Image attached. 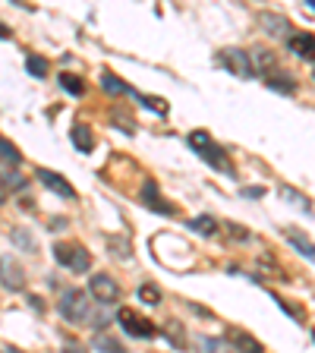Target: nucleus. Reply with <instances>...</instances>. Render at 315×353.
Segmentation results:
<instances>
[{
  "instance_id": "13",
  "label": "nucleus",
  "mask_w": 315,
  "mask_h": 353,
  "mask_svg": "<svg viewBox=\"0 0 315 353\" xmlns=\"http://www.w3.org/2000/svg\"><path fill=\"white\" fill-rule=\"evenodd\" d=\"M258 26H262L268 35H274V38H290V22H287L284 16L262 13V16H258Z\"/></svg>"
},
{
  "instance_id": "20",
  "label": "nucleus",
  "mask_w": 315,
  "mask_h": 353,
  "mask_svg": "<svg viewBox=\"0 0 315 353\" xmlns=\"http://www.w3.org/2000/svg\"><path fill=\"white\" fill-rule=\"evenodd\" d=\"M101 88L108 92V95H130V85L120 82L114 73H101Z\"/></svg>"
},
{
  "instance_id": "32",
  "label": "nucleus",
  "mask_w": 315,
  "mask_h": 353,
  "mask_svg": "<svg viewBox=\"0 0 315 353\" xmlns=\"http://www.w3.org/2000/svg\"><path fill=\"white\" fill-rule=\"evenodd\" d=\"M227 230H230V236H234V240H240V243L250 240V234H246V230H243L240 224H227Z\"/></svg>"
},
{
  "instance_id": "16",
  "label": "nucleus",
  "mask_w": 315,
  "mask_h": 353,
  "mask_svg": "<svg viewBox=\"0 0 315 353\" xmlns=\"http://www.w3.org/2000/svg\"><path fill=\"white\" fill-rule=\"evenodd\" d=\"M92 347H95L98 353H126V347L120 344L114 334H108V331H101V334H95L92 338Z\"/></svg>"
},
{
  "instance_id": "37",
  "label": "nucleus",
  "mask_w": 315,
  "mask_h": 353,
  "mask_svg": "<svg viewBox=\"0 0 315 353\" xmlns=\"http://www.w3.org/2000/svg\"><path fill=\"white\" fill-rule=\"evenodd\" d=\"M312 79H315V70H312Z\"/></svg>"
},
{
  "instance_id": "33",
  "label": "nucleus",
  "mask_w": 315,
  "mask_h": 353,
  "mask_svg": "<svg viewBox=\"0 0 315 353\" xmlns=\"http://www.w3.org/2000/svg\"><path fill=\"white\" fill-rule=\"evenodd\" d=\"M262 186H246V190H243V196H246V199H258V196H262Z\"/></svg>"
},
{
  "instance_id": "24",
  "label": "nucleus",
  "mask_w": 315,
  "mask_h": 353,
  "mask_svg": "<svg viewBox=\"0 0 315 353\" xmlns=\"http://www.w3.org/2000/svg\"><path fill=\"white\" fill-rule=\"evenodd\" d=\"M26 70H29L35 79H44V76H48V60L38 57V54H29V57H26Z\"/></svg>"
},
{
  "instance_id": "19",
  "label": "nucleus",
  "mask_w": 315,
  "mask_h": 353,
  "mask_svg": "<svg viewBox=\"0 0 315 353\" xmlns=\"http://www.w3.org/2000/svg\"><path fill=\"white\" fill-rule=\"evenodd\" d=\"M190 230H196V234H202V236H214L218 234V221H214L212 214H199V218L190 221Z\"/></svg>"
},
{
  "instance_id": "23",
  "label": "nucleus",
  "mask_w": 315,
  "mask_h": 353,
  "mask_svg": "<svg viewBox=\"0 0 315 353\" xmlns=\"http://www.w3.org/2000/svg\"><path fill=\"white\" fill-rule=\"evenodd\" d=\"M60 88H63V92H70V95L79 98L82 92H85V82H82L79 76H73V73H63V76H60Z\"/></svg>"
},
{
  "instance_id": "1",
  "label": "nucleus",
  "mask_w": 315,
  "mask_h": 353,
  "mask_svg": "<svg viewBox=\"0 0 315 353\" xmlns=\"http://www.w3.org/2000/svg\"><path fill=\"white\" fill-rule=\"evenodd\" d=\"M190 145L199 152V158L205 164H212L214 170H221V174H230L234 176L236 170H234V164H230V154L224 152V148L218 145V142L208 136L205 130H196V132H190Z\"/></svg>"
},
{
  "instance_id": "11",
  "label": "nucleus",
  "mask_w": 315,
  "mask_h": 353,
  "mask_svg": "<svg viewBox=\"0 0 315 353\" xmlns=\"http://www.w3.org/2000/svg\"><path fill=\"white\" fill-rule=\"evenodd\" d=\"M35 176H38V180H41V183L48 186L51 192H57V196H63V199H76V190H73L70 183H66V180H63L60 174H54V170L38 168V170H35Z\"/></svg>"
},
{
  "instance_id": "29",
  "label": "nucleus",
  "mask_w": 315,
  "mask_h": 353,
  "mask_svg": "<svg viewBox=\"0 0 315 353\" xmlns=\"http://www.w3.org/2000/svg\"><path fill=\"white\" fill-rule=\"evenodd\" d=\"M281 196H284L287 199V202H294V205L296 208H309V199L306 196H303V192H296V190H290V186H281Z\"/></svg>"
},
{
  "instance_id": "2",
  "label": "nucleus",
  "mask_w": 315,
  "mask_h": 353,
  "mask_svg": "<svg viewBox=\"0 0 315 353\" xmlns=\"http://www.w3.org/2000/svg\"><path fill=\"white\" fill-rule=\"evenodd\" d=\"M57 312L63 316V322H70V325H82V322H88V319H92L88 296L82 294V290H76V287H70V290H63V294H60Z\"/></svg>"
},
{
  "instance_id": "12",
  "label": "nucleus",
  "mask_w": 315,
  "mask_h": 353,
  "mask_svg": "<svg viewBox=\"0 0 315 353\" xmlns=\"http://www.w3.org/2000/svg\"><path fill=\"white\" fill-rule=\"evenodd\" d=\"M227 341H230V347H234L236 353H265V347L258 344L256 338H252L250 331L230 328V331H227Z\"/></svg>"
},
{
  "instance_id": "15",
  "label": "nucleus",
  "mask_w": 315,
  "mask_h": 353,
  "mask_svg": "<svg viewBox=\"0 0 315 353\" xmlns=\"http://www.w3.org/2000/svg\"><path fill=\"white\" fill-rule=\"evenodd\" d=\"M19 164H22L19 148H16L10 139H3V136H0V168H19Z\"/></svg>"
},
{
  "instance_id": "34",
  "label": "nucleus",
  "mask_w": 315,
  "mask_h": 353,
  "mask_svg": "<svg viewBox=\"0 0 315 353\" xmlns=\"http://www.w3.org/2000/svg\"><path fill=\"white\" fill-rule=\"evenodd\" d=\"M63 353H85V350H82L79 344H66V347H63Z\"/></svg>"
},
{
  "instance_id": "6",
  "label": "nucleus",
  "mask_w": 315,
  "mask_h": 353,
  "mask_svg": "<svg viewBox=\"0 0 315 353\" xmlns=\"http://www.w3.org/2000/svg\"><path fill=\"white\" fill-rule=\"evenodd\" d=\"M218 60H221V66H227L236 79H252V63H250V54L246 51H240V48H224V51L218 54Z\"/></svg>"
},
{
  "instance_id": "28",
  "label": "nucleus",
  "mask_w": 315,
  "mask_h": 353,
  "mask_svg": "<svg viewBox=\"0 0 315 353\" xmlns=\"http://www.w3.org/2000/svg\"><path fill=\"white\" fill-rule=\"evenodd\" d=\"M130 95H132V98H139V101L145 104V108H154L158 114H167V101H164V98H148V95H139L136 88H130Z\"/></svg>"
},
{
  "instance_id": "4",
  "label": "nucleus",
  "mask_w": 315,
  "mask_h": 353,
  "mask_svg": "<svg viewBox=\"0 0 315 353\" xmlns=\"http://www.w3.org/2000/svg\"><path fill=\"white\" fill-rule=\"evenodd\" d=\"M117 322L126 328V334H132V338H154L158 334V328L152 325V319L139 316L136 309H120L117 312Z\"/></svg>"
},
{
  "instance_id": "31",
  "label": "nucleus",
  "mask_w": 315,
  "mask_h": 353,
  "mask_svg": "<svg viewBox=\"0 0 315 353\" xmlns=\"http://www.w3.org/2000/svg\"><path fill=\"white\" fill-rule=\"evenodd\" d=\"M114 120H117V123L123 126L126 132H136V120H132L130 114H120V110H114Z\"/></svg>"
},
{
  "instance_id": "8",
  "label": "nucleus",
  "mask_w": 315,
  "mask_h": 353,
  "mask_svg": "<svg viewBox=\"0 0 315 353\" xmlns=\"http://www.w3.org/2000/svg\"><path fill=\"white\" fill-rule=\"evenodd\" d=\"M142 202L158 214H176V205H170L167 199H161V190H158L154 180H145V186H142Z\"/></svg>"
},
{
  "instance_id": "21",
  "label": "nucleus",
  "mask_w": 315,
  "mask_h": 353,
  "mask_svg": "<svg viewBox=\"0 0 315 353\" xmlns=\"http://www.w3.org/2000/svg\"><path fill=\"white\" fill-rule=\"evenodd\" d=\"M10 240H13L19 250H26V252H35V250H38L35 236H32L29 230H22V228H13V230H10Z\"/></svg>"
},
{
  "instance_id": "3",
  "label": "nucleus",
  "mask_w": 315,
  "mask_h": 353,
  "mask_svg": "<svg viewBox=\"0 0 315 353\" xmlns=\"http://www.w3.org/2000/svg\"><path fill=\"white\" fill-rule=\"evenodd\" d=\"M54 259L76 274H82V272L92 268V256H88V250L82 246V243H73V240L57 243V246H54Z\"/></svg>"
},
{
  "instance_id": "22",
  "label": "nucleus",
  "mask_w": 315,
  "mask_h": 353,
  "mask_svg": "<svg viewBox=\"0 0 315 353\" xmlns=\"http://www.w3.org/2000/svg\"><path fill=\"white\" fill-rule=\"evenodd\" d=\"M199 353H227V341L221 338H208V334H202V338L196 341Z\"/></svg>"
},
{
  "instance_id": "18",
  "label": "nucleus",
  "mask_w": 315,
  "mask_h": 353,
  "mask_svg": "<svg viewBox=\"0 0 315 353\" xmlns=\"http://www.w3.org/2000/svg\"><path fill=\"white\" fill-rule=\"evenodd\" d=\"M284 236L290 240V246H294L296 252H303L306 259H312V262H315V243H309L306 236H300L296 230H284Z\"/></svg>"
},
{
  "instance_id": "10",
  "label": "nucleus",
  "mask_w": 315,
  "mask_h": 353,
  "mask_svg": "<svg viewBox=\"0 0 315 353\" xmlns=\"http://www.w3.org/2000/svg\"><path fill=\"white\" fill-rule=\"evenodd\" d=\"M0 281L7 290H22L26 287V272H22V265L16 259H3L0 262Z\"/></svg>"
},
{
  "instance_id": "30",
  "label": "nucleus",
  "mask_w": 315,
  "mask_h": 353,
  "mask_svg": "<svg viewBox=\"0 0 315 353\" xmlns=\"http://www.w3.org/2000/svg\"><path fill=\"white\" fill-rule=\"evenodd\" d=\"M139 300L142 303H152V306H154V303H161V290H158L154 284H142L139 287Z\"/></svg>"
},
{
  "instance_id": "25",
  "label": "nucleus",
  "mask_w": 315,
  "mask_h": 353,
  "mask_svg": "<svg viewBox=\"0 0 315 353\" xmlns=\"http://www.w3.org/2000/svg\"><path fill=\"white\" fill-rule=\"evenodd\" d=\"M268 88H274V92H281V95H294L296 82L290 79V76H272V79H268Z\"/></svg>"
},
{
  "instance_id": "7",
  "label": "nucleus",
  "mask_w": 315,
  "mask_h": 353,
  "mask_svg": "<svg viewBox=\"0 0 315 353\" xmlns=\"http://www.w3.org/2000/svg\"><path fill=\"white\" fill-rule=\"evenodd\" d=\"M287 48H290V54L300 60H315V35L312 32H290Z\"/></svg>"
},
{
  "instance_id": "14",
  "label": "nucleus",
  "mask_w": 315,
  "mask_h": 353,
  "mask_svg": "<svg viewBox=\"0 0 315 353\" xmlns=\"http://www.w3.org/2000/svg\"><path fill=\"white\" fill-rule=\"evenodd\" d=\"M70 139H73V145L79 148L82 154H88V152H92V148H95V136H92V130H88L85 123L73 126V132H70Z\"/></svg>"
},
{
  "instance_id": "27",
  "label": "nucleus",
  "mask_w": 315,
  "mask_h": 353,
  "mask_svg": "<svg viewBox=\"0 0 315 353\" xmlns=\"http://www.w3.org/2000/svg\"><path fill=\"white\" fill-rule=\"evenodd\" d=\"M108 246L117 259H132V246L126 240H120V236H108Z\"/></svg>"
},
{
  "instance_id": "35",
  "label": "nucleus",
  "mask_w": 315,
  "mask_h": 353,
  "mask_svg": "<svg viewBox=\"0 0 315 353\" xmlns=\"http://www.w3.org/2000/svg\"><path fill=\"white\" fill-rule=\"evenodd\" d=\"M0 38H10V29H7V26H0Z\"/></svg>"
},
{
  "instance_id": "36",
  "label": "nucleus",
  "mask_w": 315,
  "mask_h": 353,
  "mask_svg": "<svg viewBox=\"0 0 315 353\" xmlns=\"http://www.w3.org/2000/svg\"><path fill=\"white\" fill-rule=\"evenodd\" d=\"M312 341H315V331H312Z\"/></svg>"
},
{
  "instance_id": "9",
  "label": "nucleus",
  "mask_w": 315,
  "mask_h": 353,
  "mask_svg": "<svg viewBox=\"0 0 315 353\" xmlns=\"http://www.w3.org/2000/svg\"><path fill=\"white\" fill-rule=\"evenodd\" d=\"M250 54V63H252V73H262V76H274L278 70V54L268 51V48H252Z\"/></svg>"
},
{
  "instance_id": "5",
  "label": "nucleus",
  "mask_w": 315,
  "mask_h": 353,
  "mask_svg": "<svg viewBox=\"0 0 315 353\" xmlns=\"http://www.w3.org/2000/svg\"><path fill=\"white\" fill-rule=\"evenodd\" d=\"M88 294L95 296L101 306H110V303L120 300V284L110 274H92V281H88Z\"/></svg>"
},
{
  "instance_id": "17",
  "label": "nucleus",
  "mask_w": 315,
  "mask_h": 353,
  "mask_svg": "<svg viewBox=\"0 0 315 353\" xmlns=\"http://www.w3.org/2000/svg\"><path fill=\"white\" fill-rule=\"evenodd\" d=\"M164 338H167L176 350H183V347H186V328L176 322V319H170V322L164 325Z\"/></svg>"
},
{
  "instance_id": "26",
  "label": "nucleus",
  "mask_w": 315,
  "mask_h": 353,
  "mask_svg": "<svg viewBox=\"0 0 315 353\" xmlns=\"http://www.w3.org/2000/svg\"><path fill=\"white\" fill-rule=\"evenodd\" d=\"M0 180H3V190H22L26 186V180L13 168H0Z\"/></svg>"
}]
</instances>
